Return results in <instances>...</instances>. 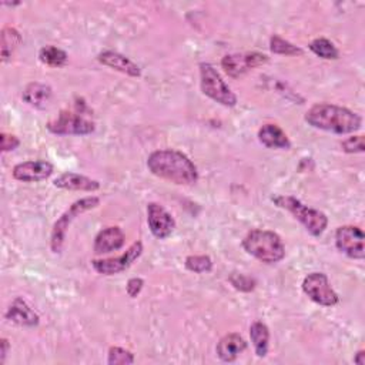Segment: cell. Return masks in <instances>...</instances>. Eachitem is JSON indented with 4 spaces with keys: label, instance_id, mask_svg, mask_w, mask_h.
I'll use <instances>...</instances> for the list:
<instances>
[{
    "label": "cell",
    "instance_id": "cell-1",
    "mask_svg": "<svg viewBox=\"0 0 365 365\" xmlns=\"http://www.w3.org/2000/svg\"><path fill=\"white\" fill-rule=\"evenodd\" d=\"M148 170L174 184L190 185L198 180V171L194 163L182 153L175 150H157L147 158Z\"/></svg>",
    "mask_w": 365,
    "mask_h": 365
},
{
    "label": "cell",
    "instance_id": "cell-2",
    "mask_svg": "<svg viewBox=\"0 0 365 365\" xmlns=\"http://www.w3.org/2000/svg\"><path fill=\"white\" fill-rule=\"evenodd\" d=\"M305 121L314 128L331 131L335 134H348L361 128V117L341 106L329 103L314 104L305 113Z\"/></svg>",
    "mask_w": 365,
    "mask_h": 365
},
{
    "label": "cell",
    "instance_id": "cell-3",
    "mask_svg": "<svg viewBox=\"0 0 365 365\" xmlns=\"http://www.w3.org/2000/svg\"><path fill=\"white\" fill-rule=\"evenodd\" d=\"M244 250L265 264H275L285 255V247L278 234L267 230H252L242 240Z\"/></svg>",
    "mask_w": 365,
    "mask_h": 365
},
{
    "label": "cell",
    "instance_id": "cell-4",
    "mask_svg": "<svg viewBox=\"0 0 365 365\" xmlns=\"http://www.w3.org/2000/svg\"><path fill=\"white\" fill-rule=\"evenodd\" d=\"M271 200L277 207L289 211L314 237H319L325 231L328 218L319 210L309 208L291 195H274Z\"/></svg>",
    "mask_w": 365,
    "mask_h": 365
},
{
    "label": "cell",
    "instance_id": "cell-5",
    "mask_svg": "<svg viewBox=\"0 0 365 365\" xmlns=\"http://www.w3.org/2000/svg\"><path fill=\"white\" fill-rule=\"evenodd\" d=\"M100 204V198L98 197H94V195H90V197H84V198H80L77 201H74L68 210H66L60 218L54 222L53 225V230H51V235H50V247H51V251L53 252H60L61 248H63V244H64V240H66V232H67V228L70 225V222L80 214L91 210V208H96L97 205Z\"/></svg>",
    "mask_w": 365,
    "mask_h": 365
},
{
    "label": "cell",
    "instance_id": "cell-6",
    "mask_svg": "<svg viewBox=\"0 0 365 365\" xmlns=\"http://www.w3.org/2000/svg\"><path fill=\"white\" fill-rule=\"evenodd\" d=\"M200 78L201 90L205 96L225 107H234L237 104L235 94L230 90L220 73L210 63L200 64Z\"/></svg>",
    "mask_w": 365,
    "mask_h": 365
},
{
    "label": "cell",
    "instance_id": "cell-7",
    "mask_svg": "<svg viewBox=\"0 0 365 365\" xmlns=\"http://www.w3.org/2000/svg\"><path fill=\"white\" fill-rule=\"evenodd\" d=\"M302 291L315 304L332 307L338 304V294L332 289L328 278L322 272H311L302 281Z\"/></svg>",
    "mask_w": 365,
    "mask_h": 365
},
{
    "label": "cell",
    "instance_id": "cell-8",
    "mask_svg": "<svg viewBox=\"0 0 365 365\" xmlns=\"http://www.w3.org/2000/svg\"><path fill=\"white\" fill-rule=\"evenodd\" d=\"M47 130L58 135H86L94 131V123L70 111H60L58 117L47 124Z\"/></svg>",
    "mask_w": 365,
    "mask_h": 365
},
{
    "label": "cell",
    "instance_id": "cell-9",
    "mask_svg": "<svg viewBox=\"0 0 365 365\" xmlns=\"http://www.w3.org/2000/svg\"><path fill=\"white\" fill-rule=\"evenodd\" d=\"M364 240L362 230L355 225H342L335 232L336 248L354 259H362L365 257Z\"/></svg>",
    "mask_w": 365,
    "mask_h": 365
},
{
    "label": "cell",
    "instance_id": "cell-10",
    "mask_svg": "<svg viewBox=\"0 0 365 365\" xmlns=\"http://www.w3.org/2000/svg\"><path fill=\"white\" fill-rule=\"evenodd\" d=\"M143 252V244L140 241L133 242L128 250L115 258H106V259H93V268L103 275H114L125 271Z\"/></svg>",
    "mask_w": 365,
    "mask_h": 365
},
{
    "label": "cell",
    "instance_id": "cell-11",
    "mask_svg": "<svg viewBox=\"0 0 365 365\" xmlns=\"http://www.w3.org/2000/svg\"><path fill=\"white\" fill-rule=\"evenodd\" d=\"M267 61H268V57L262 53H257V51L237 53V54H228V56L222 57L221 66L230 77L237 78V77L245 74L247 71L265 64Z\"/></svg>",
    "mask_w": 365,
    "mask_h": 365
},
{
    "label": "cell",
    "instance_id": "cell-12",
    "mask_svg": "<svg viewBox=\"0 0 365 365\" xmlns=\"http://www.w3.org/2000/svg\"><path fill=\"white\" fill-rule=\"evenodd\" d=\"M147 222L151 234L160 240L171 235L175 227V221L171 214L157 202H150L147 205Z\"/></svg>",
    "mask_w": 365,
    "mask_h": 365
},
{
    "label": "cell",
    "instance_id": "cell-13",
    "mask_svg": "<svg viewBox=\"0 0 365 365\" xmlns=\"http://www.w3.org/2000/svg\"><path fill=\"white\" fill-rule=\"evenodd\" d=\"M51 174H53V165L46 160L19 163L13 168V177L23 182L43 181L48 178Z\"/></svg>",
    "mask_w": 365,
    "mask_h": 365
},
{
    "label": "cell",
    "instance_id": "cell-14",
    "mask_svg": "<svg viewBox=\"0 0 365 365\" xmlns=\"http://www.w3.org/2000/svg\"><path fill=\"white\" fill-rule=\"evenodd\" d=\"M125 237L120 227H107L101 230L94 238V252L107 254L117 251L124 245Z\"/></svg>",
    "mask_w": 365,
    "mask_h": 365
},
{
    "label": "cell",
    "instance_id": "cell-15",
    "mask_svg": "<svg viewBox=\"0 0 365 365\" xmlns=\"http://www.w3.org/2000/svg\"><path fill=\"white\" fill-rule=\"evenodd\" d=\"M4 317L21 327H36L38 324V315L31 309V307L20 297H17L7 308Z\"/></svg>",
    "mask_w": 365,
    "mask_h": 365
},
{
    "label": "cell",
    "instance_id": "cell-16",
    "mask_svg": "<svg viewBox=\"0 0 365 365\" xmlns=\"http://www.w3.org/2000/svg\"><path fill=\"white\" fill-rule=\"evenodd\" d=\"M97 60L104 64V66H108L117 71H121L127 76H131V77H140L141 76V70L140 67L133 61L130 60L128 57L117 53V51H111V50H106V51H101L98 56H97Z\"/></svg>",
    "mask_w": 365,
    "mask_h": 365
},
{
    "label": "cell",
    "instance_id": "cell-17",
    "mask_svg": "<svg viewBox=\"0 0 365 365\" xmlns=\"http://www.w3.org/2000/svg\"><path fill=\"white\" fill-rule=\"evenodd\" d=\"M247 348V342L245 339L240 335V334H227L224 335L217 346H215V351H217V355L221 361L224 362H232L238 358V355L241 352H244Z\"/></svg>",
    "mask_w": 365,
    "mask_h": 365
},
{
    "label": "cell",
    "instance_id": "cell-18",
    "mask_svg": "<svg viewBox=\"0 0 365 365\" xmlns=\"http://www.w3.org/2000/svg\"><path fill=\"white\" fill-rule=\"evenodd\" d=\"M54 187L73 191H96L100 188V182L90 177L77 173H64L53 181Z\"/></svg>",
    "mask_w": 365,
    "mask_h": 365
},
{
    "label": "cell",
    "instance_id": "cell-19",
    "mask_svg": "<svg viewBox=\"0 0 365 365\" xmlns=\"http://www.w3.org/2000/svg\"><path fill=\"white\" fill-rule=\"evenodd\" d=\"M258 140L268 148H289L291 141L287 134L275 124H264L258 130Z\"/></svg>",
    "mask_w": 365,
    "mask_h": 365
},
{
    "label": "cell",
    "instance_id": "cell-20",
    "mask_svg": "<svg viewBox=\"0 0 365 365\" xmlns=\"http://www.w3.org/2000/svg\"><path fill=\"white\" fill-rule=\"evenodd\" d=\"M21 97L29 106L36 108H43L46 107V104L51 97V87L43 83L34 81L26 86Z\"/></svg>",
    "mask_w": 365,
    "mask_h": 365
},
{
    "label": "cell",
    "instance_id": "cell-21",
    "mask_svg": "<svg viewBox=\"0 0 365 365\" xmlns=\"http://www.w3.org/2000/svg\"><path fill=\"white\" fill-rule=\"evenodd\" d=\"M250 338L254 345L255 354L259 358H264L268 352V342H269V329L264 322L255 321L250 327Z\"/></svg>",
    "mask_w": 365,
    "mask_h": 365
},
{
    "label": "cell",
    "instance_id": "cell-22",
    "mask_svg": "<svg viewBox=\"0 0 365 365\" xmlns=\"http://www.w3.org/2000/svg\"><path fill=\"white\" fill-rule=\"evenodd\" d=\"M21 43V36L14 27H4L0 34L1 61H7Z\"/></svg>",
    "mask_w": 365,
    "mask_h": 365
},
{
    "label": "cell",
    "instance_id": "cell-23",
    "mask_svg": "<svg viewBox=\"0 0 365 365\" xmlns=\"http://www.w3.org/2000/svg\"><path fill=\"white\" fill-rule=\"evenodd\" d=\"M38 58L41 63H44L50 67H61L67 61V53L58 47L46 46V47L40 48Z\"/></svg>",
    "mask_w": 365,
    "mask_h": 365
},
{
    "label": "cell",
    "instance_id": "cell-24",
    "mask_svg": "<svg viewBox=\"0 0 365 365\" xmlns=\"http://www.w3.org/2000/svg\"><path fill=\"white\" fill-rule=\"evenodd\" d=\"M308 47L315 56L325 60H336L339 57L338 48L328 38H324V37L312 40Z\"/></svg>",
    "mask_w": 365,
    "mask_h": 365
},
{
    "label": "cell",
    "instance_id": "cell-25",
    "mask_svg": "<svg viewBox=\"0 0 365 365\" xmlns=\"http://www.w3.org/2000/svg\"><path fill=\"white\" fill-rule=\"evenodd\" d=\"M269 48L272 53H277V54H285V56H299L302 54V48L294 46L292 43L281 38L279 36L274 34L271 38H269Z\"/></svg>",
    "mask_w": 365,
    "mask_h": 365
},
{
    "label": "cell",
    "instance_id": "cell-26",
    "mask_svg": "<svg viewBox=\"0 0 365 365\" xmlns=\"http://www.w3.org/2000/svg\"><path fill=\"white\" fill-rule=\"evenodd\" d=\"M185 268L197 274L208 272L212 268V261L208 255H188L185 258Z\"/></svg>",
    "mask_w": 365,
    "mask_h": 365
},
{
    "label": "cell",
    "instance_id": "cell-27",
    "mask_svg": "<svg viewBox=\"0 0 365 365\" xmlns=\"http://www.w3.org/2000/svg\"><path fill=\"white\" fill-rule=\"evenodd\" d=\"M107 362L110 365H127V364H133L134 362V355L128 351L124 349L121 346H111L108 349V358Z\"/></svg>",
    "mask_w": 365,
    "mask_h": 365
},
{
    "label": "cell",
    "instance_id": "cell-28",
    "mask_svg": "<svg viewBox=\"0 0 365 365\" xmlns=\"http://www.w3.org/2000/svg\"><path fill=\"white\" fill-rule=\"evenodd\" d=\"M230 282L232 284V287L235 289H240L244 292H250L255 287V281L251 277H247V275L238 274V272H234L230 275Z\"/></svg>",
    "mask_w": 365,
    "mask_h": 365
},
{
    "label": "cell",
    "instance_id": "cell-29",
    "mask_svg": "<svg viewBox=\"0 0 365 365\" xmlns=\"http://www.w3.org/2000/svg\"><path fill=\"white\" fill-rule=\"evenodd\" d=\"M342 150L346 153H362L365 150V143L362 135H352L342 141Z\"/></svg>",
    "mask_w": 365,
    "mask_h": 365
},
{
    "label": "cell",
    "instance_id": "cell-30",
    "mask_svg": "<svg viewBox=\"0 0 365 365\" xmlns=\"http://www.w3.org/2000/svg\"><path fill=\"white\" fill-rule=\"evenodd\" d=\"M0 140H1V151H3V153L14 150V148H17L19 144H20V140H19L16 135L6 134V133H1Z\"/></svg>",
    "mask_w": 365,
    "mask_h": 365
},
{
    "label": "cell",
    "instance_id": "cell-31",
    "mask_svg": "<svg viewBox=\"0 0 365 365\" xmlns=\"http://www.w3.org/2000/svg\"><path fill=\"white\" fill-rule=\"evenodd\" d=\"M143 285H144V281L141 278H130L128 282H127V294L130 298H135L141 289H143Z\"/></svg>",
    "mask_w": 365,
    "mask_h": 365
},
{
    "label": "cell",
    "instance_id": "cell-32",
    "mask_svg": "<svg viewBox=\"0 0 365 365\" xmlns=\"http://www.w3.org/2000/svg\"><path fill=\"white\" fill-rule=\"evenodd\" d=\"M9 351V341L6 338L0 339V364L3 365L6 361V355Z\"/></svg>",
    "mask_w": 365,
    "mask_h": 365
},
{
    "label": "cell",
    "instance_id": "cell-33",
    "mask_svg": "<svg viewBox=\"0 0 365 365\" xmlns=\"http://www.w3.org/2000/svg\"><path fill=\"white\" fill-rule=\"evenodd\" d=\"M354 362L358 364V365H365V351H364V349H361V351H358V352L355 354Z\"/></svg>",
    "mask_w": 365,
    "mask_h": 365
}]
</instances>
